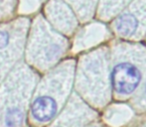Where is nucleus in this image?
<instances>
[{
	"label": "nucleus",
	"instance_id": "nucleus-8",
	"mask_svg": "<svg viewBox=\"0 0 146 127\" xmlns=\"http://www.w3.org/2000/svg\"><path fill=\"white\" fill-rule=\"evenodd\" d=\"M60 106L57 102L38 95L31 106V114L37 121L47 122L56 115Z\"/></svg>",
	"mask_w": 146,
	"mask_h": 127
},
{
	"label": "nucleus",
	"instance_id": "nucleus-6",
	"mask_svg": "<svg viewBox=\"0 0 146 127\" xmlns=\"http://www.w3.org/2000/svg\"><path fill=\"white\" fill-rule=\"evenodd\" d=\"M96 118L98 113L84 102L80 96L74 95L60 119H62L63 127H82Z\"/></svg>",
	"mask_w": 146,
	"mask_h": 127
},
{
	"label": "nucleus",
	"instance_id": "nucleus-11",
	"mask_svg": "<svg viewBox=\"0 0 146 127\" xmlns=\"http://www.w3.org/2000/svg\"><path fill=\"white\" fill-rule=\"evenodd\" d=\"M72 10L78 20L83 23L88 22L96 13V8L100 0H64Z\"/></svg>",
	"mask_w": 146,
	"mask_h": 127
},
{
	"label": "nucleus",
	"instance_id": "nucleus-12",
	"mask_svg": "<svg viewBox=\"0 0 146 127\" xmlns=\"http://www.w3.org/2000/svg\"><path fill=\"white\" fill-rule=\"evenodd\" d=\"M130 103L132 110L137 113L146 112V79L140 85L138 91L130 98Z\"/></svg>",
	"mask_w": 146,
	"mask_h": 127
},
{
	"label": "nucleus",
	"instance_id": "nucleus-18",
	"mask_svg": "<svg viewBox=\"0 0 146 127\" xmlns=\"http://www.w3.org/2000/svg\"><path fill=\"white\" fill-rule=\"evenodd\" d=\"M145 39H146V37H145Z\"/></svg>",
	"mask_w": 146,
	"mask_h": 127
},
{
	"label": "nucleus",
	"instance_id": "nucleus-16",
	"mask_svg": "<svg viewBox=\"0 0 146 127\" xmlns=\"http://www.w3.org/2000/svg\"><path fill=\"white\" fill-rule=\"evenodd\" d=\"M88 127H106V126L104 125V124H94V125H90Z\"/></svg>",
	"mask_w": 146,
	"mask_h": 127
},
{
	"label": "nucleus",
	"instance_id": "nucleus-17",
	"mask_svg": "<svg viewBox=\"0 0 146 127\" xmlns=\"http://www.w3.org/2000/svg\"><path fill=\"white\" fill-rule=\"evenodd\" d=\"M1 75H2V69H0V77H1Z\"/></svg>",
	"mask_w": 146,
	"mask_h": 127
},
{
	"label": "nucleus",
	"instance_id": "nucleus-2",
	"mask_svg": "<svg viewBox=\"0 0 146 127\" xmlns=\"http://www.w3.org/2000/svg\"><path fill=\"white\" fill-rule=\"evenodd\" d=\"M76 87L90 104L104 108L111 99L110 47H100L84 55L78 65Z\"/></svg>",
	"mask_w": 146,
	"mask_h": 127
},
{
	"label": "nucleus",
	"instance_id": "nucleus-14",
	"mask_svg": "<svg viewBox=\"0 0 146 127\" xmlns=\"http://www.w3.org/2000/svg\"><path fill=\"white\" fill-rule=\"evenodd\" d=\"M17 0H0V21L13 13Z\"/></svg>",
	"mask_w": 146,
	"mask_h": 127
},
{
	"label": "nucleus",
	"instance_id": "nucleus-9",
	"mask_svg": "<svg viewBox=\"0 0 146 127\" xmlns=\"http://www.w3.org/2000/svg\"><path fill=\"white\" fill-rule=\"evenodd\" d=\"M134 111L126 104H113L104 111V120L111 127H121L133 118Z\"/></svg>",
	"mask_w": 146,
	"mask_h": 127
},
{
	"label": "nucleus",
	"instance_id": "nucleus-3",
	"mask_svg": "<svg viewBox=\"0 0 146 127\" xmlns=\"http://www.w3.org/2000/svg\"><path fill=\"white\" fill-rule=\"evenodd\" d=\"M28 40V60L39 67H48L58 62L69 46L67 38L41 15L34 20Z\"/></svg>",
	"mask_w": 146,
	"mask_h": 127
},
{
	"label": "nucleus",
	"instance_id": "nucleus-13",
	"mask_svg": "<svg viewBox=\"0 0 146 127\" xmlns=\"http://www.w3.org/2000/svg\"><path fill=\"white\" fill-rule=\"evenodd\" d=\"M23 109L21 106H8L5 112V125L6 127H16L22 121Z\"/></svg>",
	"mask_w": 146,
	"mask_h": 127
},
{
	"label": "nucleus",
	"instance_id": "nucleus-10",
	"mask_svg": "<svg viewBox=\"0 0 146 127\" xmlns=\"http://www.w3.org/2000/svg\"><path fill=\"white\" fill-rule=\"evenodd\" d=\"M132 0H100L96 8V14L100 21H112L119 15Z\"/></svg>",
	"mask_w": 146,
	"mask_h": 127
},
{
	"label": "nucleus",
	"instance_id": "nucleus-4",
	"mask_svg": "<svg viewBox=\"0 0 146 127\" xmlns=\"http://www.w3.org/2000/svg\"><path fill=\"white\" fill-rule=\"evenodd\" d=\"M110 31L119 40L139 42L144 39L146 37V0H132L111 21Z\"/></svg>",
	"mask_w": 146,
	"mask_h": 127
},
{
	"label": "nucleus",
	"instance_id": "nucleus-1",
	"mask_svg": "<svg viewBox=\"0 0 146 127\" xmlns=\"http://www.w3.org/2000/svg\"><path fill=\"white\" fill-rule=\"evenodd\" d=\"M110 52L112 95L119 101L130 99L146 79V46L118 39Z\"/></svg>",
	"mask_w": 146,
	"mask_h": 127
},
{
	"label": "nucleus",
	"instance_id": "nucleus-7",
	"mask_svg": "<svg viewBox=\"0 0 146 127\" xmlns=\"http://www.w3.org/2000/svg\"><path fill=\"white\" fill-rule=\"evenodd\" d=\"M110 36V31L108 27L104 23L94 22L84 26L77 32L74 41V51L87 50L94 48L98 45L108 39Z\"/></svg>",
	"mask_w": 146,
	"mask_h": 127
},
{
	"label": "nucleus",
	"instance_id": "nucleus-15",
	"mask_svg": "<svg viewBox=\"0 0 146 127\" xmlns=\"http://www.w3.org/2000/svg\"><path fill=\"white\" fill-rule=\"evenodd\" d=\"M130 127H146V116L139 120H136L132 125H130Z\"/></svg>",
	"mask_w": 146,
	"mask_h": 127
},
{
	"label": "nucleus",
	"instance_id": "nucleus-5",
	"mask_svg": "<svg viewBox=\"0 0 146 127\" xmlns=\"http://www.w3.org/2000/svg\"><path fill=\"white\" fill-rule=\"evenodd\" d=\"M45 13L49 24L64 36H71L77 30L79 20L64 0H49Z\"/></svg>",
	"mask_w": 146,
	"mask_h": 127
}]
</instances>
